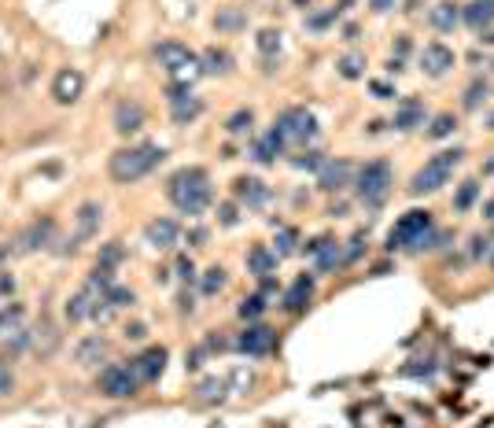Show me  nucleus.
I'll list each match as a JSON object with an SVG mask.
<instances>
[{
  "label": "nucleus",
  "mask_w": 494,
  "mask_h": 428,
  "mask_svg": "<svg viewBox=\"0 0 494 428\" xmlns=\"http://www.w3.org/2000/svg\"><path fill=\"white\" fill-rule=\"evenodd\" d=\"M166 196L174 200V207L188 218H200L214 200V189H211V174L203 166H181V170L166 181Z\"/></svg>",
  "instance_id": "1"
},
{
  "label": "nucleus",
  "mask_w": 494,
  "mask_h": 428,
  "mask_svg": "<svg viewBox=\"0 0 494 428\" xmlns=\"http://www.w3.org/2000/svg\"><path fill=\"white\" fill-rule=\"evenodd\" d=\"M163 159H166V148H159V145H133V148H119V152H114L111 163H107V170H111L114 181L129 185V181H140L144 174H151Z\"/></svg>",
  "instance_id": "2"
},
{
  "label": "nucleus",
  "mask_w": 494,
  "mask_h": 428,
  "mask_svg": "<svg viewBox=\"0 0 494 428\" xmlns=\"http://www.w3.org/2000/svg\"><path fill=\"white\" fill-rule=\"evenodd\" d=\"M461 148H447V152H439V155H432L417 174H413V181H410V192L413 196H424V192H435V189H443L447 181H450V174H454V166L461 163Z\"/></svg>",
  "instance_id": "3"
},
{
  "label": "nucleus",
  "mask_w": 494,
  "mask_h": 428,
  "mask_svg": "<svg viewBox=\"0 0 494 428\" xmlns=\"http://www.w3.org/2000/svg\"><path fill=\"white\" fill-rule=\"evenodd\" d=\"M155 59H159L163 71L174 74L177 85H192V82H196V78L203 74L200 56H192V52H188L185 45H177V41H163L159 48H155Z\"/></svg>",
  "instance_id": "4"
},
{
  "label": "nucleus",
  "mask_w": 494,
  "mask_h": 428,
  "mask_svg": "<svg viewBox=\"0 0 494 428\" xmlns=\"http://www.w3.org/2000/svg\"><path fill=\"white\" fill-rule=\"evenodd\" d=\"M354 192L358 200L366 207H380L387 200V192H391V166H387L384 159H373L358 170L354 177Z\"/></svg>",
  "instance_id": "5"
},
{
  "label": "nucleus",
  "mask_w": 494,
  "mask_h": 428,
  "mask_svg": "<svg viewBox=\"0 0 494 428\" xmlns=\"http://www.w3.org/2000/svg\"><path fill=\"white\" fill-rule=\"evenodd\" d=\"M432 229V214L428 211H406L395 222V229L387 233V248H410V251H417V244H421V237Z\"/></svg>",
  "instance_id": "6"
},
{
  "label": "nucleus",
  "mask_w": 494,
  "mask_h": 428,
  "mask_svg": "<svg viewBox=\"0 0 494 428\" xmlns=\"http://www.w3.org/2000/svg\"><path fill=\"white\" fill-rule=\"evenodd\" d=\"M273 129L284 137V145H306V140L317 137V122H314V115H310L306 108H288L277 122H273Z\"/></svg>",
  "instance_id": "7"
},
{
  "label": "nucleus",
  "mask_w": 494,
  "mask_h": 428,
  "mask_svg": "<svg viewBox=\"0 0 494 428\" xmlns=\"http://www.w3.org/2000/svg\"><path fill=\"white\" fill-rule=\"evenodd\" d=\"M100 392L107 399H129L137 395V373L133 366H107L100 373Z\"/></svg>",
  "instance_id": "8"
},
{
  "label": "nucleus",
  "mask_w": 494,
  "mask_h": 428,
  "mask_svg": "<svg viewBox=\"0 0 494 428\" xmlns=\"http://www.w3.org/2000/svg\"><path fill=\"white\" fill-rule=\"evenodd\" d=\"M237 347L244 355H251V358H262V355H269L273 347H277V332H273L269 325H247L237 336Z\"/></svg>",
  "instance_id": "9"
},
{
  "label": "nucleus",
  "mask_w": 494,
  "mask_h": 428,
  "mask_svg": "<svg viewBox=\"0 0 494 428\" xmlns=\"http://www.w3.org/2000/svg\"><path fill=\"white\" fill-rule=\"evenodd\" d=\"M232 196H237L244 207L258 211V207H266L273 200V189L266 185V181H258V177H237L232 181Z\"/></svg>",
  "instance_id": "10"
},
{
  "label": "nucleus",
  "mask_w": 494,
  "mask_h": 428,
  "mask_svg": "<svg viewBox=\"0 0 494 428\" xmlns=\"http://www.w3.org/2000/svg\"><path fill=\"white\" fill-rule=\"evenodd\" d=\"M82 89H85V74L74 67H63L56 74V82H52V96H56V103H74L82 96Z\"/></svg>",
  "instance_id": "11"
},
{
  "label": "nucleus",
  "mask_w": 494,
  "mask_h": 428,
  "mask_svg": "<svg viewBox=\"0 0 494 428\" xmlns=\"http://www.w3.org/2000/svg\"><path fill=\"white\" fill-rule=\"evenodd\" d=\"M129 366H133L137 381H159L163 369H166V347H148V351H140Z\"/></svg>",
  "instance_id": "12"
},
{
  "label": "nucleus",
  "mask_w": 494,
  "mask_h": 428,
  "mask_svg": "<svg viewBox=\"0 0 494 428\" xmlns=\"http://www.w3.org/2000/svg\"><path fill=\"white\" fill-rule=\"evenodd\" d=\"M350 174H354V166H350L347 159H329L321 163V174H317V185L324 192H340L350 185Z\"/></svg>",
  "instance_id": "13"
},
{
  "label": "nucleus",
  "mask_w": 494,
  "mask_h": 428,
  "mask_svg": "<svg viewBox=\"0 0 494 428\" xmlns=\"http://www.w3.org/2000/svg\"><path fill=\"white\" fill-rule=\"evenodd\" d=\"M421 67L432 74V78H443V74L454 67V48H447L443 41L424 45V52H421Z\"/></svg>",
  "instance_id": "14"
},
{
  "label": "nucleus",
  "mask_w": 494,
  "mask_h": 428,
  "mask_svg": "<svg viewBox=\"0 0 494 428\" xmlns=\"http://www.w3.org/2000/svg\"><path fill=\"white\" fill-rule=\"evenodd\" d=\"M52 237H56V222L52 218H37L30 229H22L19 237V251H37V248H48Z\"/></svg>",
  "instance_id": "15"
},
{
  "label": "nucleus",
  "mask_w": 494,
  "mask_h": 428,
  "mask_svg": "<svg viewBox=\"0 0 494 428\" xmlns=\"http://www.w3.org/2000/svg\"><path fill=\"white\" fill-rule=\"evenodd\" d=\"M310 295H314V277L299 274L292 281V288L284 292V310H288V314H303V310L310 307Z\"/></svg>",
  "instance_id": "16"
},
{
  "label": "nucleus",
  "mask_w": 494,
  "mask_h": 428,
  "mask_svg": "<svg viewBox=\"0 0 494 428\" xmlns=\"http://www.w3.org/2000/svg\"><path fill=\"white\" fill-rule=\"evenodd\" d=\"M306 255H314V258H317V270H336V266H343V251H340V244L329 240V237L310 240V244H306Z\"/></svg>",
  "instance_id": "17"
},
{
  "label": "nucleus",
  "mask_w": 494,
  "mask_h": 428,
  "mask_svg": "<svg viewBox=\"0 0 494 428\" xmlns=\"http://www.w3.org/2000/svg\"><path fill=\"white\" fill-rule=\"evenodd\" d=\"M144 126V108H140L137 100H122L119 108H114V129H119L122 137L137 133V129Z\"/></svg>",
  "instance_id": "18"
},
{
  "label": "nucleus",
  "mask_w": 494,
  "mask_h": 428,
  "mask_svg": "<svg viewBox=\"0 0 494 428\" xmlns=\"http://www.w3.org/2000/svg\"><path fill=\"white\" fill-rule=\"evenodd\" d=\"M100 203H82L77 207V233H74V240H70V251L77 248V244H85L93 233L100 229Z\"/></svg>",
  "instance_id": "19"
},
{
  "label": "nucleus",
  "mask_w": 494,
  "mask_h": 428,
  "mask_svg": "<svg viewBox=\"0 0 494 428\" xmlns=\"http://www.w3.org/2000/svg\"><path fill=\"white\" fill-rule=\"evenodd\" d=\"M144 237H148L151 248H159V251H163V248H174V244H177L181 229H177V222H170V218H155V222H148Z\"/></svg>",
  "instance_id": "20"
},
{
  "label": "nucleus",
  "mask_w": 494,
  "mask_h": 428,
  "mask_svg": "<svg viewBox=\"0 0 494 428\" xmlns=\"http://www.w3.org/2000/svg\"><path fill=\"white\" fill-rule=\"evenodd\" d=\"M395 129H402V133H410V129H417L424 126V103L417 96H410V100H402L398 103V111H395Z\"/></svg>",
  "instance_id": "21"
},
{
  "label": "nucleus",
  "mask_w": 494,
  "mask_h": 428,
  "mask_svg": "<svg viewBox=\"0 0 494 428\" xmlns=\"http://www.w3.org/2000/svg\"><path fill=\"white\" fill-rule=\"evenodd\" d=\"M273 270H277V251L266 248V244H255L251 251H247V274H255L258 281L269 277Z\"/></svg>",
  "instance_id": "22"
},
{
  "label": "nucleus",
  "mask_w": 494,
  "mask_h": 428,
  "mask_svg": "<svg viewBox=\"0 0 494 428\" xmlns=\"http://www.w3.org/2000/svg\"><path fill=\"white\" fill-rule=\"evenodd\" d=\"M461 19L469 22L472 30H484V26L494 22V0H472V4L461 11Z\"/></svg>",
  "instance_id": "23"
},
{
  "label": "nucleus",
  "mask_w": 494,
  "mask_h": 428,
  "mask_svg": "<svg viewBox=\"0 0 494 428\" xmlns=\"http://www.w3.org/2000/svg\"><path fill=\"white\" fill-rule=\"evenodd\" d=\"M280 152H284V137L277 133V129H269L266 137H258V145H255V159H258V163H273Z\"/></svg>",
  "instance_id": "24"
},
{
  "label": "nucleus",
  "mask_w": 494,
  "mask_h": 428,
  "mask_svg": "<svg viewBox=\"0 0 494 428\" xmlns=\"http://www.w3.org/2000/svg\"><path fill=\"white\" fill-rule=\"evenodd\" d=\"M428 19H432L435 30H454V26L461 22V11H458V4L443 0V4H435V8H432V15H428Z\"/></svg>",
  "instance_id": "25"
},
{
  "label": "nucleus",
  "mask_w": 494,
  "mask_h": 428,
  "mask_svg": "<svg viewBox=\"0 0 494 428\" xmlns=\"http://www.w3.org/2000/svg\"><path fill=\"white\" fill-rule=\"evenodd\" d=\"M200 67H203V74H225L232 67V56L222 48H207L200 56Z\"/></svg>",
  "instance_id": "26"
},
{
  "label": "nucleus",
  "mask_w": 494,
  "mask_h": 428,
  "mask_svg": "<svg viewBox=\"0 0 494 428\" xmlns=\"http://www.w3.org/2000/svg\"><path fill=\"white\" fill-rule=\"evenodd\" d=\"M170 108H174V122H177V126H185V122H192V119H196V115L203 111V103H200L196 96H192V93H188V96H181V100H174V103H170Z\"/></svg>",
  "instance_id": "27"
},
{
  "label": "nucleus",
  "mask_w": 494,
  "mask_h": 428,
  "mask_svg": "<svg viewBox=\"0 0 494 428\" xmlns=\"http://www.w3.org/2000/svg\"><path fill=\"white\" fill-rule=\"evenodd\" d=\"M103 351H107V344L100 340V336H89L85 344H77V362H82V366H93V362H100L103 358Z\"/></svg>",
  "instance_id": "28"
},
{
  "label": "nucleus",
  "mask_w": 494,
  "mask_h": 428,
  "mask_svg": "<svg viewBox=\"0 0 494 428\" xmlns=\"http://www.w3.org/2000/svg\"><path fill=\"white\" fill-rule=\"evenodd\" d=\"M479 196V181L469 177V181H461V189H458V196H454V211H469V207L476 203Z\"/></svg>",
  "instance_id": "29"
},
{
  "label": "nucleus",
  "mask_w": 494,
  "mask_h": 428,
  "mask_svg": "<svg viewBox=\"0 0 494 428\" xmlns=\"http://www.w3.org/2000/svg\"><path fill=\"white\" fill-rule=\"evenodd\" d=\"M0 344H4L8 351H22V347H26V329H22V321H11V325L0 332Z\"/></svg>",
  "instance_id": "30"
},
{
  "label": "nucleus",
  "mask_w": 494,
  "mask_h": 428,
  "mask_svg": "<svg viewBox=\"0 0 494 428\" xmlns=\"http://www.w3.org/2000/svg\"><path fill=\"white\" fill-rule=\"evenodd\" d=\"M200 288H203V295H214V292H222V288H225V270H222V266H211V270H207V274H203Z\"/></svg>",
  "instance_id": "31"
},
{
  "label": "nucleus",
  "mask_w": 494,
  "mask_h": 428,
  "mask_svg": "<svg viewBox=\"0 0 494 428\" xmlns=\"http://www.w3.org/2000/svg\"><path fill=\"white\" fill-rule=\"evenodd\" d=\"M454 126H458V119H454V115H435L432 126H428V137H432V140H443V137L454 133Z\"/></svg>",
  "instance_id": "32"
},
{
  "label": "nucleus",
  "mask_w": 494,
  "mask_h": 428,
  "mask_svg": "<svg viewBox=\"0 0 494 428\" xmlns=\"http://www.w3.org/2000/svg\"><path fill=\"white\" fill-rule=\"evenodd\" d=\"M295 244H299V233H295L292 226H280V233H277V248H273V251H277V258H280V255H292Z\"/></svg>",
  "instance_id": "33"
},
{
  "label": "nucleus",
  "mask_w": 494,
  "mask_h": 428,
  "mask_svg": "<svg viewBox=\"0 0 494 428\" xmlns=\"http://www.w3.org/2000/svg\"><path fill=\"white\" fill-rule=\"evenodd\" d=\"M251 126H255V115H251V111H237V115H232V119L225 122V129H229L232 137H240V133H251Z\"/></svg>",
  "instance_id": "34"
},
{
  "label": "nucleus",
  "mask_w": 494,
  "mask_h": 428,
  "mask_svg": "<svg viewBox=\"0 0 494 428\" xmlns=\"http://www.w3.org/2000/svg\"><path fill=\"white\" fill-rule=\"evenodd\" d=\"M119 263H122V244H103V248H100V263H96V266L114 270Z\"/></svg>",
  "instance_id": "35"
},
{
  "label": "nucleus",
  "mask_w": 494,
  "mask_h": 428,
  "mask_svg": "<svg viewBox=\"0 0 494 428\" xmlns=\"http://www.w3.org/2000/svg\"><path fill=\"white\" fill-rule=\"evenodd\" d=\"M361 67H366V56H358V52H350V56L340 59V74L343 78H361Z\"/></svg>",
  "instance_id": "36"
},
{
  "label": "nucleus",
  "mask_w": 494,
  "mask_h": 428,
  "mask_svg": "<svg viewBox=\"0 0 494 428\" xmlns=\"http://www.w3.org/2000/svg\"><path fill=\"white\" fill-rule=\"evenodd\" d=\"M262 310H266V300H262V295H247V300L240 303V318H244V321H255Z\"/></svg>",
  "instance_id": "37"
},
{
  "label": "nucleus",
  "mask_w": 494,
  "mask_h": 428,
  "mask_svg": "<svg viewBox=\"0 0 494 428\" xmlns=\"http://www.w3.org/2000/svg\"><path fill=\"white\" fill-rule=\"evenodd\" d=\"M247 19H244V11H218V19H214V26L218 30H240Z\"/></svg>",
  "instance_id": "38"
},
{
  "label": "nucleus",
  "mask_w": 494,
  "mask_h": 428,
  "mask_svg": "<svg viewBox=\"0 0 494 428\" xmlns=\"http://www.w3.org/2000/svg\"><path fill=\"white\" fill-rule=\"evenodd\" d=\"M225 395V381H203L200 384V399H207V403H214V399Z\"/></svg>",
  "instance_id": "39"
},
{
  "label": "nucleus",
  "mask_w": 494,
  "mask_h": 428,
  "mask_svg": "<svg viewBox=\"0 0 494 428\" xmlns=\"http://www.w3.org/2000/svg\"><path fill=\"white\" fill-rule=\"evenodd\" d=\"M107 303H111V307H129V303H133V292H129V288H119V284H111V288H107Z\"/></svg>",
  "instance_id": "40"
},
{
  "label": "nucleus",
  "mask_w": 494,
  "mask_h": 428,
  "mask_svg": "<svg viewBox=\"0 0 494 428\" xmlns=\"http://www.w3.org/2000/svg\"><path fill=\"white\" fill-rule=\"evenodd\" d=\"M484 96H487V82H472L469 93H465V108H469V111L479 108V100H484Z\"/></svg>",
  "instance_id": "41"
},
{
  "label": "nucleus",
  "mask_w": 494,
  "mask_h": 428,
  "mask_svg": "<svg viewBox=\"0 0 494 428\" xmlns=\"http://www.w3.org/2000/svg\"><path fill=\"white\" fill-rule=\"evenodd\" d=\"M258 48H262V52H277L280 48V34L277 30H262V34H258Z\"/></svg>",
  "instance_id": "42"
},
{
  "label": "nucleus",
  "mask_w": 494,
  "mask_h": 428,
  "mask_svg": "<svg viewBox=\"0 0 494 428\" xmlns=\"http://www.w3.org/2000/svg\"><path fill=\"white\" fill-rule=\"evenodd\" d=\"M177 274H181V281H185V284L196 281V266H192V258H188V255H181V258H177Z\"/></svg>",
  "instance_id": "43"
},
{
  "label": "nucleus",
  "mask_w": 494,
  "mask_h": 428,
  "mask_svg": "<svg viewBox=\"0 0 494 428\" xmlns=\"http://www.w3.org/2000/svg\"><path fill=\"white\" fill-rule=\"evenodd\" d=\"M11 388H15V377H11V366H8V362H0V395H8Z\"/></svg>",
  "instance_id": "44"
},
{
  "label": "nucleus",
  "mask_w": 494,
  "mask_h": 428,
  "mask_svg": "<svg viewBox=\"0 0 494 428\" xmlns=\"http://www.w3.org/2000/svg\"><path fill=\"white\" fill-rule=\"evenodd\" d=\"M491 255V240L487 237H472V258H487Z\"/></svg>",
  "instance_id": "45"
},
{
  "label": "nucleus",
  "mask_w": 494,
  "mask_h": 428,
  "mask_svg": "<svg viewBox=\"0 0 494 428\" xmlns=\"http://www.w3.org/2000/svg\"><path fill=\"white\" fill-rule=\"evenodd\" d=\"M295 166H303V170L310 166V170H314V166H321V155L317 152H306V155H299V159H295Z\"/></svg>",
  "instance_id": "46"
},
{
  "label": "nucleus",
  "mask_w": 494,
  "mask_h": 428,
  "mask_svg": "<svg viewBox=\"0 0 494 428\" xmlns=\"http://www.w3.org/2000/svg\"><path fill=\"white\" fill-rule=\"evenodd\" d=\"M218 214H222V226H237V207H232V203H222V207H218Z\"/></svg>",
  "instance_id": "47"
},
{
  "label": "nucleus",
  "mask_w": 494,
  "mask_h": 428,
  "mask_svg": "<svg viewBox=\"0 0 494 428\" xmlns=\"http://www.w3.org/2000/svg\"><path fill=\"white\" fill-rule=\"evenodd\" d=\"M373 93L380 100H391V85H387V82H373Z\"/></svg>",
  "instance_id": "48"
},
{
  "label": "nucleus",
  "mask_w": 494,
  "mask_h": 428,
  "mask_svg": "<svg viewBox=\"0 0 494 428\" xmlns=\"http://www.w3.org/2000/svg\"><path fill=\"white\" fill-rule=\"evenodd\" d=\"M369 4H373V11H391L395 0H369Z\"/></svg>",
  "instance_id": "49"
},
{
  "label": "nucleus",
  "mask_w": 494,
  "mask_h": 428,
  "mask_svg": "<svg viewBox=\"0 0 494 428\" xmlns=\"http://www.w3.org/2000/svg\"><path fill=\"white\" fill-rule=\"evenodd\" d=\"M126 336H129V340H140V336H144V325H129Z\"/></svg>",
  "instance_id": "50"
},
{
  "label": "nucleus",
  "mask_w": 494,
  "mask_h": 428,
  "mask_svg": "<svg viewBox=\"0 0 494 428\" xmlns=\"http://www.w3.org/2000/svg\"><path fill=\"white\" fill-rule=\"evenodd\" d=\"M188 240H192V244H203V240H207V233H203V229H192V237H188Z\"/></svg>",
  "instance_id": "51"
},
{
  "label": "nucleus",
  "mask_w": 494,
  "mask_h": 428,
  "mask_svg": "<svg viewBox=\"0 0 494 428\" xmlns=\"http://www.w3.org/2000/svg\"><path fill=\"white\" fill-rule=\"evenodd\" d=\"M484 218H491V222H494V200L484 203Z\"/></svg>",
  "instance_id": "52"
},
{
  "label": "nucleus",
  "mask_w": 494,
  "mask_h": 428,
  "mask_svg": "<svg viewBox=\"0 0 494 428\" xmlns=\"http://www.w3.org/2000/svg\"><path fill=\"white\" fill-rule=\"evenodd\" d=\"M484 174H494V159H491V163L484 166Z\"/></svg>",
  "instance_id": "53"
},
{
  "label": "nucleus",
  "mask_w": 494,
  "mask_h": 428,
  "mask_svg": "<svg viewBox=\"0 0 494 428\" xmlns=\"http://www.w3.org/2000/svg\"><path fill=\"white\" fill-rule=\"evenodd\" d=\"M4 255H8V251H4V248H0V263H4Z\"/></svg>",
  "instance_id": "54"
},
{
  "label": "nucleus",
  "mask_w": 494,
  "mask_h": 428,
  "mask_svg": "<svg viewBox=\"0 0 494 428\" xmlns=\"http://www.w3.org/2000/svg\"><path fill=\"white\" fill-rule=\"evenodd\" d=\"M487 258H491V266H494V251H491V255H487Z\"/></svg>",
  "instance_id": "55"
},
{
  "label": "nucleus",
  "mask_w": 494,
  "mask_h": 428,
  "mask_svg": "<svg viewBox=\"0 0 494 428\" xmlns=\"http://www.w3.org/2000/svg\"><path fill=\"white\" fill-rule=\"evenodd\" d=\"M491 129H494V115H491Z\"/></svg>",
  "instance_id": "56"
}]
</instances>
